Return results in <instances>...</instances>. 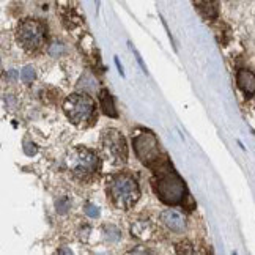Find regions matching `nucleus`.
<instances>
[{
	"label": "nucleus",
	"instance_id": "ddd939ff",
	"mask_svg": "<svg viewBox=\"0 0 255 255\" xmlns=\"http://www.w3.org/2000/svg\"><path fill=\"white\" fill-rule=\"evenodd\" d=\"M77 87L82 88L84 92H95V90H96L95 81H93L88 74H85V76L82 77V79L79 81V84H77Z\"/></svg>",
	"mask_w": 255,
	"mask_h": 255
},
{
	"label": "nucleus",
	"instance_id": "dca6fc26",
	"mask_svg": "<svg viewBox=\"0 0 255 255\" xmlns=\"http://www.w3.org/2000/svg\"><path fill=\"white\" fill-rule=\"evenodd\" d=\"M84 211L87 216H90V218H98V216H100V210H98V207L93 203H85Z\"/></svg>",
	"mask_w": 255,
	"mask_h": 255
},
{
	"label": "nucleus",
	"instance_id": "f257e3e1",
	"mask_svg": "<svg viewBox=\"0 0 255 255\" xmlns=\"http://www.w3.org/2000/svg\"><path fill=\"white\" fill-rule=\"evenodd\" d=\"M153 189L156 195L167 205L181 203L186 199V184L175 172L167 158H161L153 167Z\"/></svg>",
	"mask_w": 255,
	"mask_h": 255
},
{
	"label": "nucleus",
	"instance_id": "423d86ee",
	"mask_svg": "<svg viewBox=\"0 0 255 255\" xmlns=\"http://www.w3.org/2000/svg\"><path fill=\"white\" fill-rule=\"evenodd\" d=\"M101 150L112 165H123L128 161V146L125 137L117 129H106L101 135Z\"/></svg>",
	"mask_w": 255,
	"mask_h": 255
},
{
	"label": "nucleus",
	"instance_id": "7ed1b4c3",
	"mask_svg": "<svg viewBox=\"0 0 255 255\" xmlns=\"http://www.w3.org/2000/svg\"><path fill=\"white\" fill-rule=\"evenodd\" d=\"M66 164L76 178L82 181L92 180L100 172V158L92 150H87L84 146L71 150L66 158Z\"/></svg>",
	"mask_w": 255,
	"mask_h": 255
},
{
	"label": "nucleus",
	"instance_id": "39448f33",
	"mask_svg": "<svg viewBox=\"0 0 255 255\" xmlns=\"http://www.w3.org/2000/svg\"><path fill=\"white\" fill-rule=\"evenodd\" d=\"M16 38L25 51H40L46 41V25L36 19H27L17 25Z\"/></svg>",
	"mask_w": 255,
	"mask_h": 255
},
{
	"label": "nucleus",
	"instance_id": "1a4fd4ad",
	"mask_svg": "<svg viewBox=\"0 0 255 255\" xmlns=\"http://www.w3.org/2000/svg\"><path fill=\"white\" fill-rule=\"evenodd\" d=\"M131 233L134 238L142 240V241L153 240L156 235V227L148 219H140V221H135L131 225Z\"/></svg>",
	"mask_w": 255,
	"mask_h": 255
},
{
	"label": "nucleus",
	"instance_id": "f03ea898",
	"mask_svg": "<svg viewBox=\"0 0 255 255\" xmlns=\"http://www.w3.org/2000/svg\"><path fill=\"white\" fill-rule=\"evenodd\" d=\"M107 195L119 210H131L140 197L137 180L131 173L120 172L107 178Z\"/></svg>",
	"mask_w": 255,
	"mask_h": 255
},
{
	"label": "nucleus",
	"instance_id": "aec40b11",
	"mask_svg": "<svg viewBox=\"0 0 255 255\" xmlns=\"http://www.w3.org/2000/svg\"><path fill=\"white\" fill-rule=\"evenodd\" d=\"M6 79L8 81H11V82H14L16 79H17V71H14V70H11L8 74H6Z\"/></svg>",
	"mask_w": 255,
	"mask_h": 255
},
{
	"label": "nucleus",
	"instance_id": "a211bd4d",
	"mask_svg": "<svg viewBox=\"0 0 255 255\" xmlns=\"http://www.w3.org/2000/svg\"><path fill=\"white\" fill-rule=\"evenodd\" d=\"M191 248L192 246L189 243H180L178 246H176V252L178 254H194V251Z\"/></svg>",
	"mask_w": 255,
	"mask_h": 255
},
{
	"label": "nucleus",
	"instance_id": "f3484780",
	"mask_svg": "<svg viewBox=\"0 0 255 255\" xmlns=\"http://www.w3.org/2000/svg\"><path fill=\"white\" fill-rule=\"evenodd\" d=\"M63 52H65V46L60 44V43H54L51 47H49V54L54 55V57L60 55V54H63Z\"/></svg>",
	"mask_w": 255,
	"mask_h": 255
},
{
	"label": "nucleus",
	"instance_id": "f8f14e48",
	"mask_svg": "<svg viewBox=\"0 0 255 255\" xmlns=\"http://www.w3.org/2000/svg\"><path fill=\"white\" fill-rule=\"evenodd\" d=\"M104 232H106V238L109 241H119L122 238V232L119 227H115V225H106Z\"/></svg>",
	"mask_w": 255,
	"mask_h": 255
},
{
	"label": "nucleus",
	"instance_id": "6ab92c4d",
	"mask_svg": "<svg viewBox=\"0 0 255 255\" xmlns=\"http://www.w3.org/2000/svg\"><path fill=\"white\" fill-rule=\"evenodd\" d=\"M24 151H25V154H28V156H33V154L36 153V146H35V143H32V142H25V143H24Z\"/></svg>",
	"mask_w": 255,
	"mask_h": 255
},
{
	"label": "nucleus",
	"instance_id": "9d476101",
	"mask_svg": "<svg viewBox=\"0 0 255 255\" xmlns=\"http://www.w3.org/2000/svg\"><path fill=\"white\" fill-rule=\"evenodd\" d=\"M237 84L248 96L255 93V74L249 70H240L237 74Z\"/></svg>",
	"mask_w": 255,
	"mask_h": 255
},
{
	"label": "nucleus",
	"instance_id": "20e7f679",
	"mask_svg": "<svg viewBox=\"0 0 255 255\" xmlns=\"http://www.w3.org/2000/svg\"><path fill=\"white\" fill-rule=\"evenodd\" d=\"M63 111L74 125L81 126L93 120L95 101L87 93H73L65 100Z\"/></svg>",
	"mask_w": 255,
	"mask_h": 255
},
{
	"label": "nucleus",
	"instance_id": "4468645a",
	"mask_svg": "<svg viewBox=\"0 0 255 255\" xmlns=\"http://www.w3.org/2000/svg\"><path fill=\"white\" fill-rule=\"evenodd\" d=\"M21 79L24 84H32L33 79H35V68L32 65H27L22 68V71H21Z\"/></svg>",
	"mask_w": 255,
	"mask_h": 255
},
{
	"label": "nucleus",
	"instance_id": "4be33fe9",
	"mask_svg": "<svg viewBox=\"0 0 255 255\" xmlns=\"http://www.w3.org/2000/svg\"><path fill=\"white\" fill-rule=\"evenodd\" d=\"M115 65H117V68H119V73L122 74V76H125V73H123V66L120 65V62H119V58L115 57Z\"/></svg>",
	"mask_w": 255,
	"mask_h": 255
},
{
	"label": "nucleus",
	"instance_id": "412c9836",
	"mask_svg": "<svg viewBox=\"0 0 255 255\" xmlns=\"http://www.w3.org/2000/svg\"><path fill=\"white\" fill-rule=\"evenodd\" d=\"M135 57H137V62H139V65L142 66V70H143V73L146 74V66L143 65V60H142V57H140L139 54H137V52H135Z\"/></svg>",
	"mask_w": 255,
	"mask_h": 255
},
{
	"label": "nucleus",
	"instance_id": "0eeeda50",
	"mask_svg": "<svg viewBox=\"0 0 255 255\" xmlns=\"http://www.w3.org/2000/svg\"><path fill=\"white\" fill-rule=\"evenodd\" d=\"M132 143H134L137 158H139L140 162L145 164L146 167L151 169L153 165L162 158L159 142L156 139V135L150 131H140L139 134H135Z\"/></svg>",
	"mask_w": 255,
	"mask_h": 255
},
{
	"label": "nucleus",
	"instance_id": "6e6552de",
	"mask_svg": "<svg viewBox=\"0 0 255 255\" xmlns=\"http://www.w3.org/2000/svg\"><path fill=\"white\" fill-rule=\"evenodd\" d=\"M161 222L172 232L181 233L186 229V221L183 218V214L175 211V210H165L161 213Z\"/></svg>",
	"mask_w": 255,
	"mask_h": 255
},
{
	"label": "nucleus",
	"instance_id": "9b49d317",
	"mask_svg": "<svg viewBox=\"0 0 255 255\" xmlns=\"http://www.w3.org/2000/svg\"><path fill=\"white\" fill-rule=\"evenodd\" d=\"M100 104H101L103 112L107 117H112V119H117V117H119V112H117L115 104H114V98L109 92L106 90V88H103V90L100 92Z\"/></svg>",
	"mask_w": 255,
	"mask_h": 255
},
{
	"label": "nucleus",
	"instance_id": "2eb2a0df",
	"mask_svg": "<svg viewBox=\"0 0 255 255\" xmlns=\"http://www.w3.org/2000/svg\"><path fill=\"white\" fill-rule=\"evenodd\" d=\"M55 207H57V211L58 213H66L68 210H70V207H71V202H70V199L68 197H60L57 202H55Z\"/></svg>",
	"mask_w": 255,
	"mask_h": 255
}]
</instances>
